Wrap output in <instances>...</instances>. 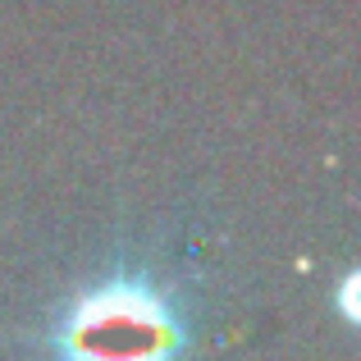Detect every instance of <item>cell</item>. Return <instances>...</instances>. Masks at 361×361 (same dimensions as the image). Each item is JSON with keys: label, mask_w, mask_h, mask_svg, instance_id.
I'll return each instance as SVG.
<instances>
[{"label": "cell", "mask_w": 361, "mask_h": 361, "mask_svg": "<svg viewBox=\"0 0 361 361\" xmlns=\"http://www.w3.org/2000/svg\"><path fill=\"white\" fill-rule=\"evenodd\" d=\"M60 348L64 361H169L178 329L156 293L110 283L78 298L60 329Z\"/></svg>", "instance_id": "obj_1"}]
</instances>
